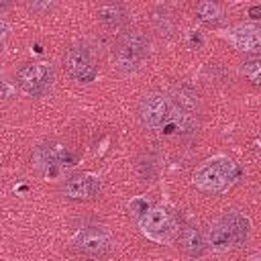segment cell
Returning <instances> with one entry per match:
<instances>
[{"label":"cell","mask_w":261,"mask_h":261,"mask_svg":"<svg viewBox=\"0 0 261 261\" xmlns=\"http://www.w3.org/2000/svg\"><path fill=\"white\" fill-rule=\"evenodd\" d=\"M141 120L145 122V126L165 133H171L177 126L179 128L192 126L190 114L175 108L173 102L163 94H151L141 102Z\"/></svg>","instance_id":"6da1fadb"},{"label":"cell","mask_w":261,"mask_h":261,"mask_svg":"<svg viewBox=\"0 0 261 261\" xmlns=\"http://www.w3.org/2000/svg\"><path fill=\"white\" fill-rule=\"evenodd\" d=\"M249 230H251V222L245 214L228 212L210 226L208 245L218 253L230 251L234 247H241L249 239Z\"/></svg>","instance_id":"7a4b0ae2"},{"label":"cell","mask_w":261,"mask_h":261,"mask_svg":"<svg viewBox=\"0 0 261 261\" xmlns=\"http://www.w3.org/2000/svg\"><path fill=\"white\" fill-rule=\"evenodd\" d=\"M237 175L239 169L234 161L224 155H216L200 163V167L194 171V184L202 192H222L237 179Z\"/></svg>","instance_id":"3957f363"},{"label":"cell","mask_w":261,"mask_h":261,"mask_svg":"<svg viewBox=\"0 0 261 261\" xmlns=\"http://www.w3.org/2000/svg\"><path fill=\"white\" fill-rule=\"evenodd\" d=\"M149 47H151V43H149V37L145 33H141V31L124 33L118 39V43H116V47L112 51V61L120 71L133 73L147 59Z\"/></svg>","instance_id":"277c9868"},{"label":"cell","mask_w":261,"mask_h":261,"mask_svg":"<svg viewBox=\"0 0 261 261\" xmlns=\"http://www.w3.org/2000/svg\"><path fill=\"white\" fill-rule=\"evenodd\" d=\"M16 82H18V88L27 96L41 98V96L51 92L53 82H55V73H53L51 63H47V61H33V63H24L18 69Z\"/></svg>","instance_id":"5b68a950"},{"label":"cell","mask_w":261,"mask_h":261,"mask_svg":"<svg viewBox=\"0 0 261 261\" xmlns=\"http://www.w3.org/2000/svg\"><path fill=\"white\" fill-rule=\"evenodd\" d=\"M63 65H65V71L75 82L88 84L98 75V65L94 61V55L84 45H75V47L67 49L65 57H63Z\"/></svg>","instance_id":"8992f818"},{"label":"cell","mask_w":261,"mask_h":261,"mask_svg":"<svg viewBox=\"0 0 261 261\" xmlns=\"http://www.w3.org/2000/svg\"><path fill=\"white\" fill-rule=\"evenodd\" d=\"M139 226H141V232L145 237H149L151 241L165 243L173 230V220H171V214L167 212V208L155 206L141 216Z\"/></svg>","instance_id":"52a82bcc"},{"label":"cell","mask_w":261,"mask_h":261,"mask_svg":"<svg viewBox=\"0 0 261 261\" xmlns=\"http://www.w3.org/2000/svg\"><path fill=\"white\" fill-rule=\"evenodd\" d=\"M73 247L84 253V255H90V257H100V255H106L110 249H112V241H110V234L100 228V226H88L84 230L77 232L75 241H73Z\"/></svg>","instance_id":"ba28073f"},{"label":"cell","mask_w":261,"mask_h":261,"mask_svg":"<svg viewBox=\"0 0 261 261\" xmlns=\"http://www.w3.org/2000/svg\"><path fill=\"white\" fill-rule=\"evenodd\" d=\"M98 192H100V179L92 173L71 175L63 186V196L71 200H90V198H96Z\"/></svg>","instance_id":"9c48e42d"},{"label":"cell","mask_w":261,"mask_h":261,"mask_svg":"<svg viewBox=\"0 0 261 261\" xmlns=\"http://www.w3.org/2000/svg\"><path fill=\"white\" fill-rule=\"evenodd\" d=\"M226 39L245 53H257L261 47V29L255 24H237L228 31Z\"/></svg>","instance_id":"30bf717a"},{"label":"cell","mask_w":261,"mask_h":261,"mask_svg":"<svg viewBox=\"0 0 261 261\" xmlns=\"http://www.w3.org/2000/svg\"><path fill=\"white\" fill-rule=\"evenodd\" d=\"M177 243H179V249L192 257H200L206 251L204 237L196 226H184L177 234Z\"/></svg>","instance_id":"8fae6325"},{"label":"cell","mask_w":261,"mask_h":261,"mask_svg":"<svg viewBox=\"0 0 261 261\" xmlns=\"http://www.w3.org/2000/svg\"><path fill=\"white\" fill-rule=\"evenodd\" d=\"M196 16L206 24H218L224 18V8L216 0H200L196 4Z\"/></svg>","instance_id":"7c38bea8"},{"label":"cell","mask_w":261,"mask_h":261,"mask_svg":"<svg viewBox=\"0 0 261 261\" xmlns=\"http://www.w3.org/2000/svg\"><path fill=\"white\" fill-rule=\"evenodd\" d=\"M98 20L110 29H118L126 22V10L120 4H106L98 8Z\"/></svg>","instance_id":"4fadbf2b"},{"label":"cell","mask_w":261,"mask_h":261,"mask_svg":"<svg viewBox=\"0 0 261 261\" xmlns=\"http://www.w3.org/2000/svg\"><path fill=\"white\" fill-rule=\"evenodd\" d=\"M243 73H245L247 77H251L253 84H259V80H261V59H259L257 55L251 57V59H247V61L243 63Z\"/></svg>","instance_id":"5bb4252c"},{"label":"cell","mask_w":261,"mask_h":261,"mask_svg":"<svg viewBox=\"0 0 261 261\" xmlns=\"http://www.w3.org/2000/svg\"><path fill=\"white\" fill-rule=\"evenodd\" d=\"M153 22H155V27H157V31L163 35H167L169 31H171V20H169V16H167V12L165 10H157L155 12V16H153Z\"/></svg>","instance_id":"9a60e30c"},{"label":"cell","mask_w":261,"mask_h":261,"mask_svg":"<svg viewBox=\"0 0 261 261\" xmlns=\"http://www.w3.org/2000/svg\"><path fill=\"white\" fill-rule=\"evenodd\" d=\"M128 206H130V210H133L137 216H143V214L149 210V202H147V200H143V198H135Z\"/></svg>","instance_id":"2e32d148"},{"label":"cell","mask_w":261,"mask_h":261,"mask_svg":"<svg viewBox=\"0 0 261 261\" xmlns=\"http://www.w3.org/2000/svg\"><path fill=\"white\" fill-rule=\"evenodd\" d=\"M35 10H41V12H45V10H49L51 6H53V0H31L29 2Z\"/></svg>","instance_id":"e0dca14e"},{"label":"cell","mask_w":261,"mask_h":261,"mask_svg":"<svg viewBox=\"0 0 261 261\" xmlns=\"http://www.w3.org/2000/svg\"><path fill=\"white\" fill-rule=\"evenodd\" d=\"M259 14H261V8H259V6H251V8H249V16H251L253 20H257Z\"/></svg>","instance_id":"ac0fdd59"},{"label":"cell","mask_w":261,"mask_h":261,"mask_svg":"<svg viewBox=\"0 0 261 261\" xmlns=\"http://www.w3.org/2000/svg\"><path fill=\"white\" fill-rule=\"evenodd\" d=\"M6 33H8V27H6V22H4V20H0V47H2V41H4Z\"/></svg>","instance_id":"d6986e66"},{"label":"cell","mask_w":261,"mask_h":261,"mask_svg":"<svg viewBox=\"0 0 261 261\" xmlns=\"http://www.w3.org/2000/svg\"><path fill=\"white\" fill-rule=\"evenodd\" d=\"M8 2H10V0H0V6H6Z\"/></svg>","instance_id":"ffe728a7"},{"label":"cell","mask_w":261,"mask_h":261,"mask_svg":"<svg viewBox=\"0 0 261 261\" xmlns=\"http://www.w3.org/2000/svg\"><path fill=\"white\" fill-rule=\"evenodd\" d=\"M24 2H31V0H24Z\"/></svg>","instance_id":"44dd1931"}]
</instances>
